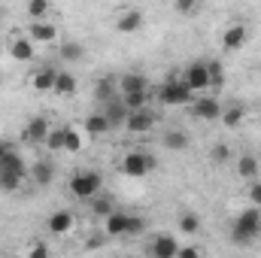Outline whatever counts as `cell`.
<instances>
[{
    "instance_id": "cell-1",
    "label": "cell",
    "mask_w": 261,
    "mask_h": 258,
    "mask_svg": "<svg viewBox=\"0 0 261 258\" xmlns=\"http://www.w3.org/2000/svg\"><path fill=\"white\" fill-rule=\"evenodd\" d=\"M258 237H261V210L258 207H246L243 213H237V219L231 225V243L252 246Z\"/></svg>"
},
{
    "instance_id": "cell-2",
    "label": "cell",
    "mask_w": 261,
    "mask_h": 258,
    "mask_svg": "<svg viewBox=\"0 0 261 258\" xmlns=\"http://www.w3.org/2000/svg\"><path fill=\"white\" fill-rule=\"evenodd\" d=\"M155 97L164 107H192L195 104V94L189 91V85L182 82V76H176V70L164 79V85L155 91Z\"/></svg>"
},
{
    "instance_id": "cell-3",
    "label": "cell",
    "mask_w": 261,
    "mask_h": 258,
    "mask_svg": "<svg viewBox=\"0 0 261 258\" xmlns=\"http://www.w3.org/2000/svg\"><path fill=\"white\" fill-rule=\"evenodd\" d=\"M103 192V176L97 170H76L70 176V194L79 200H94Z\"/></svg>"
},
{
    "instance_id": "cell-4",
    "label": "cell",
    "mask_w": 261,
    "mask_h": 258,
    "mask_svg": "<svg viewBox=\"0 0 261 258\" xmlns=\"http://www.w3.org/2000/svg\"><path fill=\"white\" fill-rule=\"evenodd\" d=\"M182 82L189 85L192 94H206L210 91V73H206V61H192L182 70Z\"/></svg>"
},
{
    "instance_id": "cell-5",
    "label": "cell",
    "mask_w": 261,
    "mask_h": 258,
    "mask_svg": "<svg viewBox=\"0 0 261 258\" xmlns=\"http://www.w3.org/2000/svg\"><path fill=\"white\" fill-rule=\"evenodd\" d=\"M149 170H155V158H152L149 152H128V155L122 158V173L130 176V179H140V176H146Z\"/></svg>"
},
{
    "instance_id": "cell-6",
    "label": "cell",
    "mask_w": 261,
    "mask_h": 258,
    "mask_svg": "<svg viewBox=\"0 0 261 258\" xmlns=\"http://www.w3.org/2000/svg\"><path fill=\"white\" fill-rule=\"evenodd\" d=\"M222 104H219V97H210V94H203V97H195V104H192V116L195 119H203V122H216V119H222Z\"/></svg>"
},
{
    "instance_id": "cell-7",
    "label": "cell",
    "mask_w": 261,
    "mask_h": 258,
    "mask_svg": "<svg viewBox=\"0 0 261 258\" xmlns=\"http://www.w3.org/2000/svg\"><path fill=\"white\" fill-rule=\"evenodd\" d=\"M0 173H6V176H18V179H28V176H31V167L24 164V158H21L15 149H9L6 155H0Z\"/></svg>"
},
{
    "instance_id": "cell-8",
    "label": "cell",
    "mask_w": 261,
    "mask_h": 258,
    "mask_svg": "<svg viewBox=\"0 0 261 258\" xmlns=\"http://www.w3.org/2000/svg\"><path fill=\"white\" fill-rule=\"evenodd\" d=\"M179 252V240L173 234H155V240L149 243V258H176Z\"/></svg>"
},
{
    "instance_id": "cell-9",
    "label": "cell",
    "mask_w": 261,
    "mask_h": 258,
    "mask_svg": "<svg viewBox=\"0 0 261 258\" xmlns=\"http://www.w3.org/2000/svg\"><path fill=\"white\" fill-rule=\"evenodd\" d=\"M155 113L146 107V110H137V113H130L128 116V122H125V131L128 134H149V131L155 128Z\"/></svg>"
},
{
    "instance_id": "cell-10",
    "label": "cell",
    "mask_w": 261,
    "mask_h": 258,
    "mask_svg": "<svg viewBox=\"0 0 261 258\" xmlns=\"http://www.w3.org/2000/svg\"><path fill=\"white\" fill-rule=\"evenodd\" d=\"M49 119L46 116H34L31 122H28V128H24V143H31V146H46V137H49Z\"/></svg>"
},
{
    "instance_id": "cell-11",
    "label": "cell",
    "mask_w": 261,
    "mask_h": 258,
    "mask_svg": "<svg viewBox=\"0 0 261 258\" xmlns=\"http://www.w3.org/2000/svg\"><path fill=\"white\" fill-rule=\"evenodd\" d=\"M103 116H107V122H110V128H125V122H128V107L122 104V94L116 97V100H110V104H103V110H100Z\"/></svg>"
},
{
    "instance_id": "cell-12",
    "label": "cell",
    "mask_w": 261,
    "mask_h": 258,
    "mask_svg": "<svg viewBox=\"0 0 261 258\" xmlns=\"http://www.w3.org/2000/svg\"><path fill=\"white\" fill-rule=\"evenodd\" d=\"M28 40L37 46V43H55L58 40V28L55 24H46V21H31L28 24Z\"/></svg>"
},
{
    "instance_id": "cell-13",
    "label": "cell",
    "mask_w": 261,
    "mask_h": 258,
    "mask_svg": "<svg viewBox=\"0 0 261 258\" xmlns=\"http://www.w3.org/2000/svg\"><path fill=\"white\" fill-rule=\"evenodd\" d=\"M73 225H76V216L70 213V210H55L52 216H49V231L52 234H58V237H64L73 231Z\"/></svg>"
},
{
    "instance_id": "cell-14",
    "label": "cell",
    "mask_w": 261,
    "mask_h": 258,
    "mask_svg": "<svg viewBox=\"0 0 261 258\" xmlns=\"http://www.w3.org/2000/svg\"><path fill=\"white\" fill-rule=\"evenodd\" d=\"M55 79H58L55 67H40L31 76V85H34V91H55Z\"/></svg>"
},
{
    "instance_id": "cell-15",
    "label": "cell",
    "mask_w": 261,
    "mask_h": 258,
    "mask_svg": "<svg viewBox=\"0 0 261 258\" xmlns=\"http://www.w3.org/2000/svg\"><path fill=\"white\" fill-rule=\"evenodd\" d=\"M128 216L130 213L116 210V213L103 222V234H107V237H125V234H128Z\"/></svg>"
},
{
    "instance_id": "cell-16",
    "label": "cell",
    "mask_w": 261,
    "mask_h": 258,
    "mask_svg": "<svg viewBox=\"0 0 261 258\" xmlns=\"http://www.w3.org/2000/svg\"><path fill=\"white\" fill-rule=\"evenodd\" d=\"M34 43L28 40V37H15L12 43H9V55L15 58V61H21V64H28V61H34Z\"/></svg>"
},
{
    "instance_id": "cell-17",
    "label": "cell",
    "mask_w": 261,
    "mask_h": 258,
    "mask_svg": "<svg viewBox=\"0 0 261 258\" xmlns=\"http://www.w3.org/2000/svg\"><path fill=\"white\" fill-rule=\"evenodd\" d=\"M119 91H122V97L125 94H137V91H149V82H146L143 73H125L119 79Z\"/></svg>"
},
{
    "instance_id": "cell-18",
    "label": "cell",
    "mask_w": 261,
    "mask_h": 258,
    "mask_svg": "<svg viewBox=\"0 0 261 258\" xmlns=\"http://www.w3.org/2000/svg\"><path fill=\"white\" fill-rule=\"evenodd\" d=\"M143 28V12L140 9H125L122 15H119V21H116V31L119 34H134V31H140Z\"/></svg>"
},
{
    "instance_id": "cell-19",
    "label": "cell",
    "mask_w": 261,
    "mask_h": 258,
    "mask_svg": "<svg viewBox=\"0 0 261 258\" xmlns=\"http://www.w3.org/2000/svg\"><path fill=\"white\" fill-rule=\"evenodd\" d=\"M243 43H246V28H243V24H231V28L225 31V37H222V49H225V52H237Z\"/></svg>"
},
{
    "instance_id": "cell-20",
    "label": "cell",
    "mask_w": 261,
    "mask_h": 258,
    "mask_svg": "<svg viewBox=\"0 0 261 258\" xmlns=\"http://www.w3.org/2000/svg\"><path fill=\"white\" fill-rule=\"evenodd\" d=\"M161 146L170 149V152H182V149H189V134L179 131V128H170L164 137H161Z\"/></svg>"
},
{
    "instance_id": "cell-21",
    "label": "cell",
    "mask_w": 261,
    "mask_h": 258,
    "mask_svg": "<svg viewBox=\"0 0 261 258\" xmlns=\"http://www.w3.org/2000/svg\"><path fill=\"white\" fill-rule=\"evenodd\" d=\"M31 179H34L37 186H49V183L55 179V167H52L49 161H34V167H31Z\"/></svg>"
},
{
    "instance_id": "cell-22",
    "label": "cell",
    "mask_w": 261,
    "mask_h": 258,
    "mask_svg": "<svg viewBox=\"0 0 261 258\" xmlns=\"http://www.w3.org/2000/svg\"><path fill=\"white\" fill-rule=\"evenodd\" d=\"M55 94H58V97H73V94H76V76H73V73L58 70V79H55Z\"/></svg>"
},
{
    "instance_id": "cell-23",
    "label": "cell",
    "mask_w": 261,
    "mask_h": 258,
    "mask_svg": "<svg viewBox=\"0 0 261 258\" xmlns=\"http://www.w3.org/2000/svg\"><path fill=\"white\" fill-rule=\"evenodd\" d=\"M82 128L88 131V134H91V137H100V134H110V122H107V116H103V113H91V116H88V119H85V122H82Z\"/></svg>"
},
{
    "instance_id": "cell-24",
    "label": "cell",
    "mask_w": 261,
    "mask_h": 258,
    "mask_svg": "<svg viewBox=\"0 0 261 258\" xmlns=\"http://www.w3.org/2000/svg\"><path fill=\"white\" fill-rule=\"evenodd\" d=\"M237 173H240L243 179L255 183V176H258V158H255V155H240V158H237Z\"/></svg>"
},
{
    "instance_id": "cell-25",
    "label": "cell",
    "mask_w": 261,
    "mask_h": 258,
    "mask_svg": "<svg viewBox=\"0 0 261 258\" xmlns=\"http://www.w3.org/2000/svg\"><path fill=\"white\" fill-rule=\"evenodd\" d=\"M91 213H94L97 219H103V222H107V219L116 213V203H113V197H110V194H97V197L91 200Z\"/></svg>"
},
{
    "instance_id": "cell-26",
    "label": "cell",
    "mask_w": 261,
    "mask_h": 258,
    "mask_svg": "<svg viewBox=\"0 0 261 258\" xmlns=\"http://www.w3.org/2000/svg\"><path fill=\"white\" fill-rule=\"evenodd\" d=\"M58 55H61V61H82L85 58V46L82 43H76V40H67V43H61L58 46Z\"/></svg>"
},
{
    "instance_id": "cell-27",
    "label": "cell",
    "mask_w": 261,
    "mask_h": 258,
    "mask_svg": "<svg viewBox=\"0 0 261 258\" xmlns=\"http://www.w3.org/2000/svg\"><path fill=\"white\" fill-rule=\"evenodd\" d=\"M116 85H119V82H113L110 76H107V79H97V85H94V97H97L100 104L116 100V97H119V94H116Z\"/></svg>"
},
{
    "instance_id": "cell-28",
    "label": "cell",
    "mask_w": 261,
    "mask_h": 258,
    "mask_svg": "<svg viewBox=\"0 0 261 258\" xmlns=\"http://www.w3.org/2000/svg\"><path fill=\"white\" fill-rule=\"evenodd\" d=\"M243 119H246V107H240V104H231V107L222 110V122H225L228 128H240Z\"/></svg>"
},
{
    "instance_id": "cell-29",
    "label": "cell",
    "mask_w": 261,
    "mask_h": 258,
    "mask_svg": "<svg viewBox=\"0 0 261 258\" xmlns=\"http://www.w3.org/2000/svg\"><path fill=\"white\" fill-rule=\"evenodd\" d=\"M152 100V91H137V94H125L122 104L128 107V113H137V110H146V104Z\"/></svg>"
},
{
    "instance_id": "cell-30",
    "label": "cell",
    "mask_w": 261,
    "mask_h": 258,
    "mask_svg": "<svg viewBox=\"0 0 261 258\" xmlns=\"http://www.w3.org/2000/svg\"><path fill=\"white\" fill-rule=\"evenodd\" d=\"M179 231L189 234V237H195L197 231H200V219H197L195 213H179Z\"/></svg>"
},
{
    "instance_id": "cell-31",
    "label": "cell",
    "mask_w": 261,
    "mask_h": 258,
    "mask_svg": "<svg viewBox=\"0 0 261 258\" xmlns=\"http://www.w3.org/2000/svg\"><path fill=\"white\" fill-rule=\"evenodd\" d=\"M206 73H210V88H222L225 85V70H222V64L219 61H206Z\"/></svg>"
},
{
    "instance_id": "cell-32",
    "label": "cell",
    "mask_w": 261,
    "mask_h": 258,
    "mask_svg": "<svg viewBox=\"0 0 261 258\" xmlns=\"http://www.w3.org/2000/svg\"><path fill=\"white\" fill-rule=\"evenodd\" d=\"M82 149V134L76 128H64V152H79Z\"/></svg>"
},
{
    "instance_id": "cell-33",
    "label": "cell",
    "mask_w": 261,
    "mask_h": 258,
    "mask_svg": "<svg viewBox=\"0 0 261 258\" xmlns=\"http://www.w3.org/2000/svg\"><path fill=\"white\" fill-rule=\"evenodd\" d=\"M210 158H213L216 164H228V158H231V146H228V143H216V146L210 149Z\"/></svg>"
},
{
    "instance_id": "cell-34",
    "label": "cell",
    "mask_w": 261,
    "mask_h": 258,
    "mask_svg": "<svg viewBox=\"0 0 261 258\" xmlns=\"http://www.w3.org/2000/svg\"><path fill=\"white\" fill-rule=\"evenodd\" d=\"M46 149H52V152L64 149V128H52L49 131V137H46Z\"/></svg>"
},
{
    "instance_id": "cell-35",
    "label": "cell",
    "mask_w": 261,
    "mask_h": 258,
    "mask_svg": "<svg viewBox=\"0 0 261 258\" xmlns=\"http://www.w3.org/2000/svg\"><path fill=\"white\" fill-rule=\"evenodd\" d=\"M46 12H49V3H46V0H31V3H28V15H31V21H40Z\"/></svg>"
},
{
    "instance_id": "cell-36",
    "label": "cell",
    "mask_w": 261,
    "mask_h": 258,
    "mask_svg": "<svg viewBox=\"0 0 261 258\" xmlns=\"http://www.w3.org/2000/svg\"><path fill=\"white\" fill-rule=\"evenodd\" d=\"M146 231V219L143 216H128V234L125 237H140Z\"/></svg>"
},
{
    "instance_id": "cell-37",
    "label": "cell",
    "mask_w": 261,
    "mask_h": 258,
    "mask_svg": "<svg viewBox=\"0 0 261 258\" xmlns=\"http://www.w3.org/2000/svg\"><path fill=\"white\" fill-rule=\"evenodd\" d=\"M21 183H24V179H18V176H6V173H0V189H3V192H18Z\"/></svg>"
},
{
    "instance_id": "cell-38",
    "label": "cell",
    "mask_w": 261,
    "mask_h": 258,
    "mask_svg": "<svg viewBox=\"0 0 261 258\" xmlns=\"http://www.w3.org/2000/svg\"><path fill=\"white\" fill-rule=\"evenodd\" d=\"M173 9H176L179 15H192V12L200 9V3H195V0H176V3H173Z\"/></svg>"
},
{
    "instance_id": "cell-39",
    "label": "cell",
    "mask_w": 261,
    "mask_h": 258,
    "mask_svg": "<svg viewBox=\"0 0 261 258\" xmlns=\"http://www.w3.org/2000/svg\"><path fill=\"white\" fill-rule=\"evenodd\" d=\"M28 258H49V246H46V243H40V240H34Z\"/></svg>"
},
{
    "instance_id": "cell-40",
    "label": "cell",
    "mask_w": 261,
    "mask_h": 258,
    "mask_svg": "<svg viewBox=\"0 0 261 258\" xmlns=\"http://www.w3.org/2000/svg\"><path fill=\"white\" fill-rule=\"evenodd\" d=\"M249 200H252V207H258L261 210V183H249Z\"/></svg>"
},
{
    "instance_id": "cell-41",
    "label": "cell",
    "mask_w": 261,
    "mask_h": 258,
    "mask_svg": "<svg viewBox=\"0 0 261 258\" xmlns=\"http://www.w3.org/2000/svg\"><path fill=\"white\" fill-rule=\"evenodd\" d=\"M176 258H203V252H200V249H195V246H179Z\"/></svg>"
},
{
    "instance_id": "cell-42",
    "label": "cell",
    "mask_w": 261,
    "mask_h": 258,
    "mask_svg": "<svg viewBox=\"0 0 261 258\" xmlns=\"http://www.w3.org/2000/svg\"><path fill=\"white\" fill-rule=\"evenodd\" d=\"M103 240H107V234L100 231V234H91L88 237V243H85V249H97V246H103Z\"/></svg>"
},
{
    "instance_id": "cell-43",
    "label": "cell",
    "mask_w": 261,
    "mask_h": 258,
    "mask_svg": "<svg viewBox=\"0 0 261 258\" xmlns=\"http://www.w3.org/2000/svg\"><path fill=\"white\" fill-rule=\"evenodd\" d=\"M9 149H12V146H9V143H6V140H0V155H6V152H9Z\"/></svg>"
},
{
    "instance_id": "cell-44",
    "label": "cell",
    "mask_w": 261,
    "mask_h": 258,
    "mask_svg": "<svg viewBox=\"0 0 261 258\" xmlns=\"http://www.w3.org/2000/svg\"><path fill=\"white\" fill-rule=\"evenodd\" d=\"M0 21H3V9H0Z\"/></svg>"
}]
</instances>
